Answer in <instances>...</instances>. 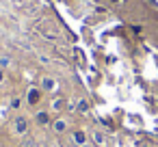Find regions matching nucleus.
I'll use <instances>...</instances> for the list:
<instances>
[{
    "label": "nucleus",
    "instance_id": "nucleus-1",
    "mask_svg": "<svg viewBox=\"0 0 158 147\" xmlns=\"http://www.w3.org/2000/svg\"><path fill=\"white\" fill-rule=\"evenodd\" d=\"M28 102H31V104H37V102H39V91H31V93H28Z\"/></svg>",
    "mask_w": 158,
    "mask_h": 147
},
{
    "label": "nucleus",
    "instance_id": "nucleus-2",
    "mask_svg": "<svg viewBox=\"0 0 158 147\" xmlns=\"http://www.w3.org/2000/svg\"><path fill=\"white\" fill-rule=\"evenodd\" d=\"M37 119H39V121H41V123H46V121H48V115H46V112H41V115H39V117H37Z\"/></svg>",
    "mask_w": 158,
    "mask_h": 147
}]
</instances>
